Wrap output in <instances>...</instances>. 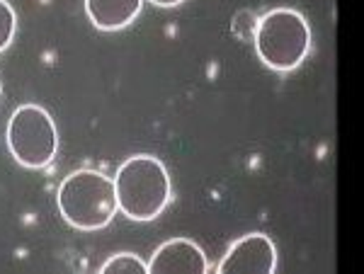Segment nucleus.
Segmentation results:
<instances>
[{"label": "nucleus", "mask_w": 364, "mask_h": 274, "mask_svg": "<svg viewBox=\"0 0 364 274\" xmlns=\"http://www.w3.org/2000/svg\"><path fill=\"white\" fill-rule=\"evenodd\" d=\"M151 274H207L209 262L204 250L190 238L166 241L149 262Z\"/></svg>", "instance_id": "nucleus-6"}, {"label": "nucleus", "mask_w": 364, "mask_h": 274, "mask_svg": "<svg viewBox=\"0 0 364 274\" xmlns=\"http://www.w3.org/2000/svg\"><path fill=\"white\" fill-rule=\"evenodd\" d=\"M277 270V248L265 233L238 238L219 265V274H272Z\"/></svg>", "instance_id": "nucleus-5"}, {"label": "nucleus", "mask_w": 364, "mask_h": 274, "mask_svg": "<svg viewBox=\"0 0 364 274\" xmlns=\"http://www.w3.org/2000/svg\"><path fill=\"white\" fill-rule=\"evenodd\" d=\"M119 212L132 221H154L166 212L173 197L168 170L156 155H132L114 177Z\"/></svg>", "instance_id": "nucleus-1"}, {"label": "nucleus", "mask_w": 364, "mask_h": 274, "mask_svg": "<svg viewBox=\"0 0 364 274\" xmlns=\"http://www.w3.org/2000/svg\"><path fill=\"white\" fill-rule=\"evenodd\" d=\"M17 32V15L8 0H0V54L13 44Z\"/></svg>", "instance_id": "nucleus-9"}, {"label": "nucleus", "mask_w": 364, "mask_h": 274, "mask_svg": "<svg viewBox=\"0 0 364 274\" xmlns=\"http://www.w3.org/2000/svg\"><path fill=\"white\" fill-rule=\"evenodd\" d=\"M102 274H149V262H144L134 253H119L100 267Z\"/></svg>", "instance_id": "nucleus-8"}, {"label": "nucleus", "mask_w": 364, "mask_h": 274, "mask_svg": "<svg viewBox=\"0 0 364 274\" xmlns=\"http://www.w3.org/2000/svg\"><path fill=\"white\" fill-rule=\"evenodd\" d=\"M58 212L66 224L78 231H100L112 224L119 212L117 204L114 177L97 172V170H75L56 192Z\"/></svg>", "instance_id": "nucleus-2"}, {"label": "nucleus", "mask_w": 364, "mask_h": 274, "mask_svg": "<svg viewBox=\"0 0 364 274\" xmlns=\"http://www.w3.org/2000/svg\"><path fill=\"white\" fill-rule=\"evenodd\" d=\"M144 0H85V13L102 32H117L132 25L141 13Z\"/></svg>", "instance_id": "nucleus-7"}, {"label": "nucleus", "mask_w": 364, "mask_h": 274, "mask_svg": "<svg viewBox=\"0 0 364 274\" xmlns=\"http://www.w3.org/2000/svg\"><path fill=\"white\" fill-rule=\"evenodd\" d=\"M0 95H3V85H0Z\"/></svg>", "instance_id": "nucleus-11"}, {"label": "nucleus", "mask_w": 364, "mask_h": 274, "mask_svg": "<svg viewBox=\"0 0 364 274\" xmlns=\"http://www.w3.org/2000/svg\"><path fill=\"white\" fill-rule=\"evenodd\" d=\"M255 51L267 68L294 71L311 51V27L306 17L291 8H274L255 22Z\"/></svg>", "instance_id": "nucleus-3"}, {"label": "nucleus", "mask_w": 364, "mask_h": 274, "mask_svg": "<svg viewBox=\"0 0 364 274\" xmlns=\"http://www.w3.org/2000/svg\"><path fill=\"white\" fill-rule=\"evenodd\" d=\"M5 138L10 155L29 170H42L51 165L58 153V129L51 114L39 104L17 107L8 121Z\"/></svg>", "instance_id": "nucleus-4"}, {"label": "nucleus", "mask_w": 364, "mask_h": 274, "mask_svg": "<svg viewBox=\"0 0 364 274\" xmlns=\"http://www.w3.org/2000/svg\"><path fill=\"white\" fill-rule=\"evenodd\" d=\"M149 3L158 5V8H175V5L185 3V0H149Z\"/></svg>", "instance_id": "nucleus-10"}]
</instances>
